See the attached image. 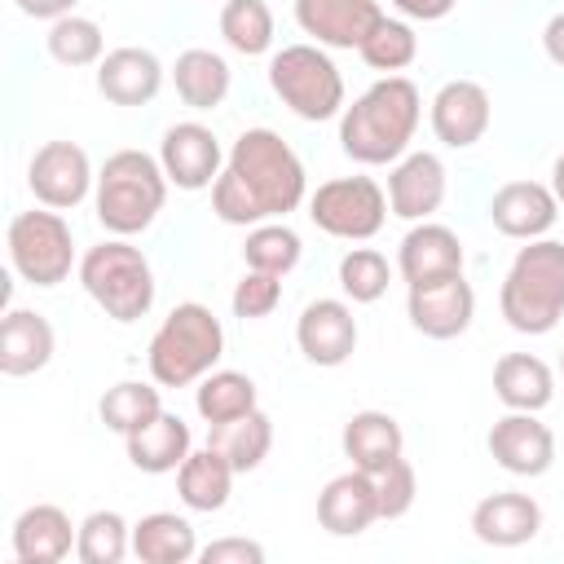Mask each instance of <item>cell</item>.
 Segmentation results:
<instances>
[{"mask_svg": "<svg viewBox=\"0 0 564 564\" xmlns=\"http://www.w3.org/2000/svg\"><path fill=\"white\" fill-rule=\"evenodd\" d=\"M308 194V176L300 154L273 128H247L212 185V212L225 225H264L295 212Z\"/></svg>", "mask_w": 564, "mask_h": 564, "instance_id": "cell-1", "label": "cell"}, {"mask_svg": "<svg viewBox=\"0 0 564 564\" xmlns=\"http://www.w3.org/2000/svg\"><path fill=\"white\" fill-rule=\"evenodd\" d=\"M423 119V97L405 75L375 79L352 106L339 115V145L352 163L383 167L410 154V141Z\"/></svg>", "mask_w": 564, "mask_h": 564, "instance_id": "cell-2", "label": "cell"}, {"mask_svg": "<svg viewBox=\"0 0 564 564\" xmlns=\"http://www.w3.org/2000/svg\"><path fill=\"white\" fill-rule=\"evenodd\" d=\"M167 172L154 154L145 150H115L93 185V207L106 234L115 238H132L141 229L154 225V216L167 203Z\"/></svg>", "mask_w": 564, "mask_h": 564, "instance_id": "cell-3", "label": "cell"}, {"mask_svg": "<svg viewBox=\"0 0 564 564\" xmlns=\"http://www.w3.org/2000/svg\"><path fill=\"white\" fill-rule=\"evenodd\" d=\"M220 357H225V326L198 300L176 304L159 322V330L150 335V348H145V366L159 388H189L203 375H212Z\"/></svg>", "mask_w": 564, "mask_h": 564, "instance_id": "cell-4", "label": "cell"}, {"mask_svg": "<svg viewBox=\"0 0 564 564\" xmlns=\"http://www.w3.org/2000/svg\"><path fill=\"white\" fill-rule=\"evenodd\" d=\"M498 308H502L507 326L520 335L555 330L564 317V242H555V238L524 242L502 278Z\"/></svg>", "mask_w": 564, "mask_h": 564, "instance_id": "cell-5", "label": "cell"}, {"mask_svg": "<svg viewBox=\"0 0 564 564\" xmlns=\"http://www.w3.org/2000/svg\"><path fill=\"white\" fill-rule=\"evenodd\" d=\"M79 282L115 322H137L154 308V269L128 238H106L79 256Z\"/></svg>", "mask_w": 564, "mask_h": 564, "instance_id": "cell-6", "label": "cell"}, {"mask_svg": "<svg viewBox=\"0 0 564 564\" xmlns=\"http://www.w3.org/2000/svg\"><path fill=\"white\" fill-rule=\"evenodd\" d=\"M269 88L278 93V101L308 119V123H322V119H335L344 115V75L339 66L330 62V53L322 44H286L269 57Z\"/></svg>", "mask_w": 564, "mask_h": 564, "instance_id": "cell-7", "label": "cell"}, {"mask_svg": "<svg viewBox=\"0 0 564 564\" xmlns=\"http://www.w3.org/2000/svg\"><path fill=\"white\" fill-rule=\"evenodd\" d=\"M9 264L18 269L22 282L31 286H57L70 278L75 269V238H70V225L62 220V212L53 207H31V212H18L9 220Z\"/></svg>", "mask_w": 564, "mask_h": 564, "instance_id": "cell-8", "label": "cell"}, {"mask_svg": "<svg viewBox=\"0 0 564 564\" xmlns=\"http://www.w3.org/2000/svg\"><path fill=\"white\" fill-rule=\"evenodd\" d=\"M308 220L344 242H366L388 220V189L375 176H335L308 194Z\"/></svg>", "mask_w": 564, "mask_h": 564, "instance_id": "cell-9", "label": "cell"}, {"mask_svg": "<svg viewBox=\"0 0 564 564\" xmlns=\"http://www.w3.org/2000/svg\"><path fill=\"white\" fill-rule=\"evenodd\" d=\"M26 185H31V194H35L40 207L70 212V207H79L88 198V189L97 185V176H93V163H88L84 145H75V141H44L31 154Z\"/></svg>", "mask_w": 564, "mask_h": 564, "instance_id": "cell-10", "label": "cell"}, {"mask_svg": "<svg viewBox=\"0 0 564 564\" xmlns=\"http://www.w3.org/2000/svg\"><path fill=\"white\" fill-rule=\"evenodd\" d=\"M159 163L167 172V181L176 189H212L220 167H225V150H220V137L207 128V123H172L159 141Z\"/></svg>", "mask_w": 564, "mask_h": 564, "instance_id": "cell-11", "label": "cell"}, {"mask_svg": "<svg viewBox=\"0 0 564 564\" xmlns=\"http://www.w3.org/2000/svg\"><path fill=\"white\" fill-rule=\"evenodd\" d=\"M405 313L410 326L427 339H458L471 317H476V291L463 273L454 278H436V282H419L405 295Z\"/></svg>", "mask_w": 564, "mask_h": 564, "instance_id": "cell-12", "label": "cell"}, {"mask_svg": "<svg viewBox=\"0 0 564 564\" xmlns=\"http://www.w3.org/2000/svg\"><path fill=\"white\" fill-rule=\"evenodd\" d=\"M489 454L511 476H546L555 463V436L533 410H507L489 427Z\"/></svg>", "mask_w": 564, "mask_h": 564, "instance_id": "cell-13", "label": "cell"}, {"mask_svg": "<svg viewBox=\"0 0 564 564\" xmlns=\"http://www.w3.org/2000/svg\"><path fill=\"white\" fill-rule=\"evenodd\" d=\"M295 22L322 48H361L383 9L379 0H295Z\"/></svg>", "mask_w": 564, "mask_h": 564, "instance_id": "cell-14", "label": "cell"}, {"mask_svg": "<svg viewBox=\"0 0 564 564\" xmlns=\"http://www.w3.org/2000/svg\"><path fill=\"white\" fill-rule=\"evenodd\" d=\"M489 220L502 238L533 242V238H546L551 225L560 220V198L542 181H507L489 198Z\"/></svg>", "mask_w": 564, "mask_h": 564, "instance_id": "cell-15", "label": "cell"}, {"mask_svg": "<svg viewBox=\"0 0 564 564\" xmlns=\"http://www.w3.org/2000/svg\"><path fill=\"white\" fill-rule=\"evenodd\" d=\"M445 163L432 150H410L388 172V212L401 220H427L445 203Z\"/></svg>", "mask_w": 564, "mask_h": 564, "instance_id": "cell-16", "label": "cell"}, {"mask_svg": "<svg viewBox=\"0 0 564 564\" xmlns=\"http://www.w3.org/2000/svg\"><path fill=\"white\" fill-rule=\"evenodd\" d=\"M489 93L476 79H449L432 97V132L449 150H467L489 132Z\"/></svg>", "mask_w": 564, "mask_h": 564, "instance_id": "cell-17", "label": "cell"}, {"mask_svg": "<svg viewBox=\"0 0 564 564\" xmlns=\"http://www.w3.org/2000/svg\"><path fill=\"white\" fill-rule=\"evenodd\" d=\"M295 344L313 366H344L357 352V317L344 300H313L295 322Z\"/></svg>", "mask_w": 564, "mask_h": 564, "instance_id": "cell-18", "label": "cell"}, {"mask_svg": "<svg viewBox=\"0 0 564 564\" xmlns=\"http://www.w3.org/2000/svg\"><path fill=\"white\" fill-rule=\"evenodd\" d=\"M463 260L467 256H463L458 234L449 225H436V220H414V229L397 247V269H401L405 286L454 278V273H463Z\"/></svg>", "mask_w": 564, "mask_h": 564, "instance_id": "cell-19", "label": "cell"}, {"mask_svg": "<svg viewBox=\"0 0 564 564\" xmlns=\"http://www.w3.org/2000/svg\"><path fill=\"white\" fill-rule=\"evenodd\" d=\"M379 520V494L370 471H344L317 494V524L330 538H357Z\"/></svg>", "mask_w": 564, "mask_h": 564, "instance_id": "cell-20", "label": "cell"}, {"mask_svg": "<svg viewBox=\"0 0 564 564\" xmlns=\"http://www.w3.org/2000/svg\"><path fill=\"white\" fill-rule=\"evenodd\" d=\"M163 88V62L150 48L123 44L97 62V93L110 106H145Z\"/></svg>", "mask_w": 564, "mask_h": 564, "instance_id": "cell-21", "label": "cell"}, {"mask_svg": "<svg viewBox=\"0 0 564 564\" xmlns=\"http://www.w3.org/2000/svg\"><path fill=\"white\" fill-rule=\"evenodd\" d=\"M79 524L57 502H35L13 520V560L18 564H62L75 551Z\"/></svg>", "mask_w": 564, "mask_h": 564, "instance_id": "cell-22", "label": "cell"}, {"mask_svg": "<svg viewBox=\"0 0 564 564\" xmlns=\"http://www.w3.org/2000/svg\"><path fill=\"white\" fill-rule=\"evenodd\" d=\"M57 352V335L48 326L44 313L31 308H9L0 322V375L9 379H26L35 370H44Z\"/></svg>", "mask_w": 564, "mask_h": 564, "instance_id": "cell-23", "label": "cell"}, {"mask_svg": "<svg viewBox=\"0 0 564 564\" xmlns=\"http://www.w3.org/2000/svg\"><path fill=\"white\" fill-rule=\"evenodd\" d=\"M538 529H542V507L529 494L502 489L471 507V533L485 546H524L538 538Z\"/></svg>", "mask_w": 564, "mask_h": 564, "instance_id": "cell-24", "label": "cell"}, {"mask_svg": "<svg viewBox=\"0 0 564 564\" xmlns=\"http://www.w3.org/2000/svg\"><path fill=\"white\" fill-rule=\"evenodd\" d=\"M128 445V463L145 476H163V471H176L189 449H194V436H189V423L172 410H159L150 423H141L137 432L123 436Z\"/></svg>", "mask_w": 564, "mask_h": 564, "instance_id": "cell-25", "label": "cell"}, {"mask_svg": "<svg viewBox=\"0 0 564 564\" xmlns=\"http://www.w3.org/2000/svg\"><path fill=\"white\" fill-rule=\"evenodd\" d=\"M339 445H344V458L357 467V471H383L392 458H401L405 449V436H401V423L388 414V410H357L344 432H339Z\"/></svg>", "mask_w": 564, "mask_h": 564, "instance_id": "cell-26", "label": "cell"}, {"mask_svg": "<svg viewBox=\"0 0 564 564\" xmlns=\"http://www.w3.org/2000/svg\"><path fill=\"white\" fill-rule=\"evenodd\" d=\"M198 551L194 524L176 511H150L132 524V555L141 564H189Z\"/></svg>", "mask_w": 564, "mask_h": 564, "instance_id": "cell-27", "label": "cell"}, {"mask_svg": "<svg viewBox=\"0 0 564 564\" xmlns=\"http://www.w3.org/2000/svg\"><path fill=\"white\" fill-rule=\"evenodd\" d=\"M494 392L507 410H546L555 397V375L533 352H507L494 366Z\"/></svg>", "mask_w": 564, "mask_h": 564, "instance_id": "cell-28", "label": "cell"}, {"mask_svg": "<svg viewBox=\"0 0 564 564\" xmlns=\"http://www.w3.org/2000/svg\"><path fill=\"white\" fill-rule=\"evenodd\" d=\"M234 467L225 463V454H216L212 445L203 449H189V458L176 467V494L189 511H220L234 494Z\"/></svg>", "mask_w": 564, "mask_h": 564, "instance_id": "cell-29", "label": "cell"}, {"mask_svg": "<svg viewBox=\"0 0 564 564\" xmlns=\"http://www.w3.org/2000/svg\"><path fill=\"white\" fill-rule=\"evenodd\" d=\"M172 84H176V97L189 106V110H216L225 97H229V62L212 48H185L172 66Z\"/></svg>", "mask_w": 564, "mask_h": 564, "instance_id": "cell-30", "label": "cell"}, {"mask_svg": "<svg viewBox=\"0 0 564 564\" xmlns=\"http://www.w3.org/2000/svg\"><path fill=\"white\" fill-rule=\"evenodd\" d=\"M207 445H212L216 454H225V463H229L238 476H242V471H256V467L269 458V449H273V419L256 405V410H247V414H238V419H229V423H212Z\"/></svg>", "mask_w": 564, "mask_h": 564, "instance_id": "cell-31", "label": "cell"}, {"mask_svg": "<svg viewBox=\"0 0 564 564\" xmlns=\"http://www.w3.org/2000/svg\"><path fill=\"white\" fill-rule=\"evenodd\" d=\"M194 405L207 419V427L212 423H229V419L256 410V379L242 375V370H212V375L198 379Z\"/></svg>", "mask_w": 564, "mask_h": 564, "instance_id": "cell-32", "label": "cell"}, {"mask_svg": "<svg viewBox=\"0 0 564 564\" xmlns=\"http://www.w3.org/2000/svg\"><path fill=\"white\" fill-rule=\"evenodd\" d=\"M159 410H163L159 383H141V379H123V383L106 388V392H101V401H97L101 423H106L110 432H119V436L137 432V427H141V423H150Z\"/></svg>", "mask_w": 564, "mask_h": 564, "instance_id": "cell-33", "label": "cell"}, {"mask_svg": "<svg viewBox=\"0 0 564 564\" xmlns=\"http://www.w3.org/2000/svg\"><path fill=\"white\" fill-rule=\"evenodd\" d=\"M220 35L234 53L260 57L273 48V9L264 0H225L220 9Z\"/></svg>", "mask_w": 564, "mask_h": 564, "instance_id": "cell-34", "label": "cell"}, {"mask_svg": "<svg viewBox=\"0 0 564 564\" xmlns=\"http://www.w3.org/2000/svg\"><path fill=\"white\" fill-rule=\"evenodd\" d=\"M300 256H304V242H300V234H295L291 225H282V220L251 225V234H247V242H242L247 269L278 273V278H286V273L300 264Z\"/></svg>", "mask_w": 564, "mask_h": 564, "instance_id": "cell-35", "label": "cell"}, {"mask_svg": "<svg viewBox=\"0 0 564 564\" xmlns=\"http://www.w3.org/2000/svg\"><path fill=\"white\" fill-rule=\"evenodd\" d=\"M132 551V524L119 511H88L79 520L75 555L79 564H119Z\"/></svg>", "mask_w": 564, "mask_h": 564, "instance_id": "cell-36", "label": "cell"}, {"mask_svg": "<svg viewBox=\"0 0 564 564\" xmlns=\"http://www.w3.org/2000/svg\"><path fill=\"white\" fill-rule=\"evenodd\" d=\"M48 44V57L62 62V66H97L106 57V35L93 18H79V13H66L48 26L44 35Z\"/></svg>", "mask_w": 564, "mask_h": 564, "instance_id": "cell-37", "label": "cell"}, {"mask_svg": "<svg viewBox=\"0 0 564 564\" xmlns=\"http://www.w3.org/2000/svg\"><path fill=\"white\" fill-rule=\"evenodd\" d=\"M357 53H361V62H366L370 70L397 75V70H405V66L419 57V35H414V26H410L405 18H388V13H383V22L366 35V44H361Z\"/></svg>", "mask_w": 564, "mask_h": 564, "instance_id": "cell-38", "label": "cell"}, {"mask_svg": "<svg viewBox=\"0 0 564 564\" xmlns=\"http://www.w3.org/2000/svg\"><path fill=\"white\" fill-rule=\"evenodd\" d=\"M388 282H392V264H388L383 251H375V247H352V251L339 256V286H344V295H348L352 304H375V300H383Z\"/></svg>", "mask_w": 564, "mask_h": 564, "instance_id": "cell-39", "label": "cell"}, {"mask_svg": "<svg viewBox=\"0 0 564 564\" xmlns=\"http://www.w3.org/2000/svg\"><path fill=\"white\" fill-rule=\"evenodd\" d=\"M229 304H234V317H242V322H260V317H269V313L282 304V278H278V273L247 269L242 282L234 286Z\"/></svg>", "mask_w": 564, "mask_h": 564, "instance_id": "cell-40", "label": "cell"}, {"mask_svg": "<svg viewBox=\"0 0 564 564\" xmlns=\"http://www.w3.org/2000/svg\"><path fill=\"white\" fill-rule=\"evenodd\" d=\"M375 494H379V520H401L419 494L414 467L405 458H392L383 471H375Z\"/></svg>", "mask_w": 564, "mask_h": 564, "instance_id": "cell-41", "label": "cell"}, {"mask_svg": "<svg viewBox=\"0 0 564 564\" xmlns=\"http://www.w3.org/2000/svg\"><path fill=\"white\" fill-rule=\"evenodd\" d=\"M203 564H264V546L251 538H216L198 551Z\"/></svg>", "mask_w": 564, "mask_h": 564, "instance_id": "cell-42", "label": "cell"}, {"mask_svg": "<svg viewBox=\"0 0 564 564\" xmlns=\"http://www.w3.org/2000/svg\"><path fill=\"white\" fill-rule=\"evenodd\" d=\"M454 4L458 0H392V9L410 22H441V18L454 13Z\"/></svg>", "mask_w": 564, "mask_h": 564, "instance_id": "cell-43", "label": "cell"}, {"mask_svg": "<svg viewBox=\"0 0 564 564\" xmlns=\"http://www.w3.org/2000/svg\"><path fill=\"white\" fill-rule=\"evenodd\" d=\"M26 18H40V22H57V18H66L70 9H75V0H13Z\"/></svg>", "mask_w": 564, "mask_h": 564, "instance_id": "cell-44", "label": "cell"}, {"mask_svg": "<svg viewBox=\"0 0 564 564\" xmlns=\"http://www.w3.org/2000/svg\"><path fill=\"white\" fill-rule=\"evenodd\" d=\"M542 48L555 66H564V13H555L546 26H542Z\"/></svg>", "mask_w": 564, "mask_h": 564, "instance_id": "cell-45", "label": "cell"}, {"mask_svg": "<svg viewBox=\"0 0 564 564\" xmlns=\"http://www.w3.org/2000/svg\"><path fill=\"white\" fill-rule=\"evenodd\" d=\"M551 189H555V198H560V207H564V154H560L555 167H551Z\"/></svg>", "mask_w": 564, "mask_h": 564, "instance_id": "cell-46", "label": "cell"}, {"mask_svg": "<svg viewBox=\"0 0 564 564\" xmlns=\"http://www.w3.org/2000/svg\"><path fill=\"white\" fill-rule=\"evenodd\" d=\"M560 375H564V352H560Z\"/></svg>", "mask_w": 564, "mask_h": 564, "instance_id": "cell-47", "label": "cell"}]
</instances>
